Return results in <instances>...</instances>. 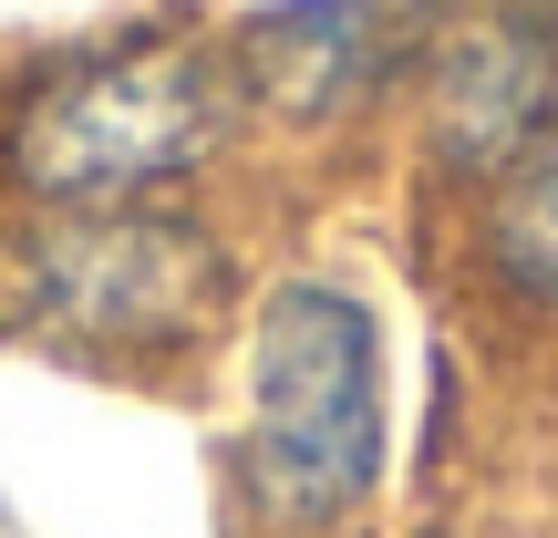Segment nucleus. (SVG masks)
<instances>
[{
  "label": "nucleus",
  "mask_w": 558,
  "mask_h": 538,
  "mask_svg": "<svg viewBox=\"0 0 558 538\" xmlns=\"http://www.w3.org/2000/svg\"><path fill=\"white\" fill-rule=\"evenodd\" d=\"M465 249H476V290L507 321H558V104L548 124L465 198Z\"/></svg>",
  "instance_id": "6"
},
{
  "label": "nucleus",
  "mask_w": 558,
  "mask_h": 538,
  "mask_svg": "<svg viewBox=\"0 0 558 538\" xmlns=\"http://www.w3.org/2000/svg\"><path fill=\"white\" fill-rule=\"evenodd\" d=\"M403 104L424 166L456 198H476L558 104V0H476L465 21H435Z\"/></svg>",
  "instance_id": "5"
},
{
  "label": "nucleus",
  "mask_w": 558,
  "mask_h": 538,
  "mask_svg": "<svg viewBox=\"0 0 558 538\" xmlns=\"http://www.w3.org/2000/svg\"><path fill=\"white\" fill-rule=\"evenodd\" d=\"M393 477V342L362 279L279 270L239 321L218 487L239 538H362Z\"/></svg>",
  "instance_id": "1"
},
{
  "label": "nucleus",
  "mask_w": 558,
  "mask_h": 538,
  "mask_svg": "<svg viewBox=\"0 0 558 538\" xmlns=\"http://www.w3.org/2000/svg\"><path fill=\"white\" fill-rule=\"evenodd\" d=\"M228 300H239L228 228L186 198L0 218V332L83 373H177L218 342Z\"/></svg>",
  "instance_id": "3"
},
{
  "label": "nucleus",
  "mask_w": 558,
  "mask_h": 538,
  "mask_svg": "<svg viewBox=\"0 0 558 538\" xmlns=\"http://www.w3.org/2000/svg\"><path fill=\"white\" fill-rule=\"evenodd\" d=\"M445 0H279L218 32L239 115L269 135H352L393 94H414Z\"/></svg>",
  "instance_id": "4"
},
{
  "label": "nucleus",
  "mask_w": 558,
  "mask_h": 538,
  "mask_svg": "<svg viewBox=\"0 0 558 538\" xmlns=\"http://www.w3.org/2000/svg\"><path fill=\"white\" fill-rule=\"evenodd\" d=\"M248 135L218 32L145 21L52 52L0 104V187L11 207H156L186 198Z\"/></svg>",
  "instance_id": "2"
}]
</instances>
